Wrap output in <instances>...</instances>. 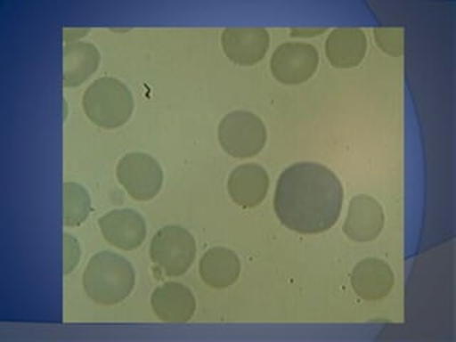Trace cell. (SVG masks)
Wrapping results in <instances>:
<instances>
[{"instance_id":"cell-1","label":"cell","mask_w":456,"mask_h":342,"mask_svg":"<svg viewBox=\"0 0 456 342\" xmlns=\"http://www.w3.org/2000/svg\"><path fill=\"white\" fill-rule=\"evenodd\" d=\"M342 204V183L324 164H292L278 178L274 211L291 232L305 235L328 232L337 224Z\"/></svg>"},{"instance_id":"cell-2","label":"cell","mask_w":456,"mask_h":342,"mask_svg":"<svg viewBox=\"0 0 456 342\" xmlns=\"http://www.w3.org/2000/svg\"><path fill=\"white\" fill-rule=\"evenodd\" d=\"M135 285L130 261L113 251H100L90 258L83 273V289L93 303L116 305L125 301Z\"/></svg>"},{"instance_id":"cell-3","label":"cell","mask_w":456,"mask_h":342,"mask_svg":"<svg viewBox=\"0 0 456 342\" xmlns=\"http://www.w3.org/2000/svg\"><path fill=\"white\" fill-rule=\"evenodd\" d=\"M83 109L94 125L118 128L126 125L134 110V99L125 83L116 77H99L86 89Z\"/></svg>"},{"instance_id":"cell-4","label":"cell","mask_w":456,"mask_h":342,"mask_svg":"<svg viewBox=\"0 0 456 342\" xmlns=\"http://www.w3.org/2000/svg\"><path fill=\"white\" fill-rule=\"evenodd\" d=\"M196 240L182 225H166L150 242V258L166 277H180L196 260Z\"/></svg>"},{"instance_id":"cell-5","label":"cell","mask_w":456,"mask_h":342,"mask_svg":"<svg viewBox=\"0 0 456 342\" xmlns=\"http://www.w3.org/2000/svg\"><path fill=\"white\" fill-rule=\"evenodd\" d=\"M217 137L225 153L235 159H251L265 147L267 127L256 114L234 110L221 118Z\"/></svg>"},{"instance_id":"cell-6","label":"cell","mask_w":456,"mask_h":342,"mask_svg":"<svg viewBox=\"0 0 456 342\" xmlns=\"http://www.w3.org/2000/svg\"><path fill=\"white\" fill-rule=\"evenodd\" d=\"M116 175L128 196L137 201L153 200L163 187V168L153 156L146 153L121 157Z\"/></svg>"},{"instance_id":"cell-7","label":"cell","mask_w":456,"mask_h":342,"mask_svg":"<svg viewBox=\"0 0 456 342\" xmlns=\"http://www.w3.org/2000/svg\"><path fill=\"white\" fill-rule=\"evenodd\" d=\"M320 64V54L310 43H282L271 56L270 69L275 80L296 86L310 80Z\"/></svg>"},{"instance_id":"cell-8","label":"cell","mask_w":456,"mask_h":342,"mask_svg":"<svg viewBox=\"0 0 456 342\" xmlns=\"http://www.w3.org/2000/svg\"><path fill=\"white\" fill-rule=\"evenodd\" d=\"M97 224L103 239L123 251L139 248L147 237L146 220L132 208L109 211L99 218Z\"/></svg>"},{"instance_id":"cell-9","label":"cell","mask_w":456,"mask_h":342,"mask_svg":"<svg viewBox=\"0 0 456 342\" xmlns=\"http://www.w3.org/2000/svg\"><path fill=\"white\" fill-rule=\"evenodd\" d=\"M225 56L240 66L260 63L270 49V33L264 28H228L221 35Z\"/></svg>"},{"instance_id":"cell-10","label":"cell","mask_w":456,"mask_h":342,"mask_svg":"<svg viewBox=\"0 0 456 342\" xmlns=\"http://www.w3.org/2000/svg\"><path fill=\"white\" fill-rule=\"evenodd\" d=\"M385 224L381 203L368 194H358L349 201L344 232L355 242H370L381 234Z\"/></svg>"},{"instance_id":"cell-11","label":"cell","mask_w":456,"mask_h":342,"mask_svg":"<svg viewBox=\"0 0 456 342\" xmlns=\"http://www.w3.org/2000/svg\"><path fill=\"white\" fill-rule=\"evenodd\" d=\"M395 275L391 265L379 258H365L354 267L351 287L361 299L381 301L391 294Z\"/></svg>"},{"instance_id":"cell-12","label":"cell","mask_w":456,"mask_h":342,"mask_svg":"<svg viewBox=\"0 0 456 342\" xmlns=\"http://www.w3.org/2000/svg\"><path fill=\"white\" fill-rule=\"evenodd\" d=\"M151 308L163 322L182 324L194 317L196 297L191 289L180 282H166L151 294Z\"/></svg>"},{"instance_id":"cell-13","label":"cell","mask_w":456,"mask_h":342,"mask_svg":"<svg viewBox=\"0 0 456 342\" xmlns=\"http://www.w3.org/2000/svg\"><path fill=\"white\" fill-rule=\"evenodd\" d=\"M270 177L267 171L254 163L241 164L228 177L227 190L237 206L254 208L260 206L268 194Z\"/></svg>"},{"instance_id":"cell-14","label":"cell","mask_w":456,"mask_h":342,"mask_svg":"<svg viewBox=\"0 0 456 342\" xmlns=\"http://www.w3.org/2000/svg\"><path fill=\"white\" fill-rule=\"evenodd\" d=\"M367 49V35L361 28H334L325 40V54L335 68H356L362 63Z\"/></svg>"},{"instance_id":"cell-15","label":"cell","mask_w":456,"mask_h":342,"mask_svg":"<svg viewBox=\"0 0 456 342\" xmlns=\"http://www.w3.org/2000/svg\"><path fill=\"white\" fill-rule=\"evenodd\" d=\"M200 277L210 289H224L237 282L241 274V261L232 249L214 247L201 256Z\"/></svg>"},{"instance_id":"cell-16","label":"cell","mask_w":456,"mask_h":342,"mask_svg":"<svg viewBox=\"0 0 456 342\" xmlns=\"http://www.w3.org/2000/svg\"><path fill=\"white\" fill-rule=\"evenodd\" d=\"M100 64V52L93 43H66L63 49V85L76 87L96 73Z\"/></svg>"},{"instance_id":"cell-17","label":"cell","mask_w":456,"mask_h":342,"mask_svg":"<svg viewBox=\"0 0 456 342\" xmlns=\"http://www.w3.org/2000/svg\"><path fill=\"white\" fill-rule=\"evenodd\" d=\"M92 211V200L89 192L75 182L64 183L63 223L66 227H77L83 224Z\"/></svg>"},{"instance_id":"cell-18","label":"cell","mask_w":456,"mask_h":342,"mask_svg":"<svg viewBox=\"0 0 456 342\" xmlns=\"http://www.w3.org/2000/svg\"><path fill=\"white\" fill-rule=\"evenodd\" d=\"M375 42L382 52L391 56L403 53V32L396 28H379L374 30Z\"/></svg>"},{"instance_id":"cell-19","label":"cell","mask_w":456,"mask_h":342,"mask_svg":"<svg viewBox=\"0 0 456 342\" xmlns=\"http://www.w3.org/2000/svg\"><path fill=\"white\" fill-rule=\"evenodd\" d=\"M82 256V248L78 244L77 240L68 232L63 234V273L64 275L70 274L71 271L75 270L78 265Z\"/></svg>"},{"instance_id":"cell-20","label":"cell","mask_w":456,"mask_h":342,"mask_svg":"<svg viewBox=\"0 0 456 342\" xmlns=\"http://www.w3.org/2000/svg\"><path fill=\"white\" fill-rule=\"evenodd\" d=\"M89 32V28H64L63 39L66 43L78 42L82 36Z\"/></svg>"},{"instance_id":"cell-21","label":"cell","mask_w":456,"mask_h":342,"mask_svg":"<svg viewBox=\"0 0 456 342\" xmlns=\"http://www.w3.org/2000/svg\"><path fill=\"white\" fill-rule=\"evenodd\" d=\"M325 28H292L291 36L294 37H313V36L321 35L324 33Z\"/></svg>"}]
</instances>
